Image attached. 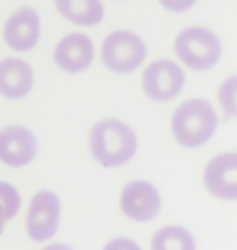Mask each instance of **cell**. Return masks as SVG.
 Listing matches in <instances>:
<instances>
[{
	"label": "cell",
	"mask_w": 237,
	"mask_h": 250,
	"mask_svg": "<svg viewBox=\"0 0 237 250\" xmlns=\"http://www.w3.org/2000/svg\"><path fill=\"white\" fill-rule=\"evenodd\" d=\"M90 153L103 167H123L137 153V134L123 120H100L90 131Z\"/></svg>",
	"instance_id": "obj_1"
},
{
	"label": "cell",
	"mask_w": 237,
	"mask_h": 250,
	"mask_svg": "<svg viewBox=\"0 0 237 250\" xmlns=\"http://www.w3.org/2000/svg\"><path fill=\"white\" fill-rule=\"evenodd\" d=\"M218 131V114L215 106L204 98L184 100L182 106L173 111L170 117V134L182 147H201L207 145Z\"/></svg>",
	"instance_id": "obj_2"
},
{
	"label": "cell",
	"mask_w": 237,
	"mask_h": 250,
	"mask_svg": "<svg viewBox=\"0 0 237 250\" xmlns=\"http://www.w3.org/2000/svg\"><path fill=\"white\" fill-rule=\"evenodd\" d=\"M173 50H176V59L190 67V70H212L215 64L220 62L223 56V42L218 36L212 34L210 28H184L182 34L176 36L173 42Z\"/></svg>",
	"instance_id": "obj_3"
},
{
	"label": "cell",
	"mask_w": 237,
	"mask_h": 250,
	"mask_svg": "<svg viewBox=\"0 0 237 250\" xmlns=\"http://www.w3.org/2000/svg\"><path fill=\"white\" fill-rule=\"evenodd\" d=\"M145 42L140 39L134 31H112L103 45H100V62L103 67L118 75H126V72H134L140 64L145 62Z\"/></svg>",
	"instance_id": "obj_4"
},
{
	"label": "cell",
	"mask_w": 237,
	"mask_h": 250,
	"mask_svg": "<svg viewBox=\"0 0 237 250\" xmlns=\"http://www.w3.org/2000/svg\"><path fill=\"white\" fill-rule=\"evenodd\" d=\"M59 220H62V200L53 195L50 189H42L31 197L25 214V231L34 242H50L53 233L59 231Z\"/></svg>",
	"instance_id": "obj_5"
},
{
	"label": "cell",
	"mask_w": 237,
	"mask_h": 250,
	"mask_svg": "<svg viewBox=\"0 0 237 250\" xmlns=\"http://www.w3.org/2000/svg\"><path fill=\"white\" fill-rule=\"evenodd\" d=\"M184 89V70L173 59H156L142 72V92L156 103H167Z\"/></svg>",
	"instance_id": "obj_6"
},
{
	"label": "cell",
	"mask_w": 237,
	"mask_h": 250,
	"mask_svg": "<svg viewBox=\"0 0 237 250\" xmlns=\"http://www.w3.org/2000/svg\"><path fill=\"white\" fill-rule=\"evenodd\" d=\"M120 211L134 223H151L162 211V195L151 181H131L120 192Z\"/></svg>",
	"instance_id": "obj_7"
},
{
	"label": "cell",
	"mask_w": 237,
	"mask_h": 250,
	"mask_svg": "<svg viewBox=\"0 0 237 250\" xmlns=\"http://www.w3.org/2000/svg\"><path fill=\"white\" fill-rule=\"evenodd\" d=\"M39 142L23 125H9L0 131V161L6 167H25L37 159Z\"/></svg>",
	"instance_id": "obj_8"
},
{
	"label": "cell",
	"mask_w": 237,
	"mask_h": 250,
	"mask_svg": "<svg viewBox=\"0 0 237 250\" xmlns=\"http://www.w3.org/2000/svg\"><path fill=\"white\" fill-rule=\"evenodd\" d=\"M39 14L37 9H17L6 20V25H3V39H6V45L14 50V53H28V50H34L39 42Z\"/></svg>",
	"instance_id": "obj_9"
},
{
	"label": "cell",
	"mask_w": 237,
	"mask_h": 250,
	"mask_svg": "<svg viewBox=\"0 0 237 250\" xmlns=\"http://www.w3.org/2000/svg\"><path fill=\"white\" fill-rule=\"evenodd\" d=\"M204 187L218 200H237V153H220L207 164Z\"/></svg>",
	"instance_id": "obj_10"
},
{
	"label": "cell",
	"mask_w": 237,
	"mask_h": 250,
	"mask_svg": "<svg viewBox=\"0 0 237 250\" xmlns=\"http://www.w3.org/2000/svg\"><path fill=\"white\" fill-rule=\"evenodd\" d=\"M95 59V45L87 34H67L59 39V45L53 47V62L59 70L70 72H84Z\"/></svg>",
	"instance_id": "obj_11"
},
{
	"label": "cell",
	"mask_w": 237,
	"mask_h": 250,
	"mask_svg": "<svg viewBox=\"0 0 237 250\" xmlns=\"http://www.w3.org/2000/svg\"><path fill=\"white\" fill-rule=\"evenodd\" d=\"M34 89V70L25 59H3L0 62V95L9 100L25 98L28 92Z\"/></svg>",
	"instance_id": "obj_12"
},
{
	"label": "cell",
	"mask_w": 237,
	"mask_h": 250,
	"mask_svg": "<svg viewBox=\"0 0 237 250\" xmlns=\"http://www.w3.org/2000/svg\"><path fill=\"white\" fill-rule=\"evenodd\" d=\"M53 6L64 20H70L73 25L81 28L98 25L100 20L106 17V9H103L100 0H53Z\"/></svg>",
	"instance_id": "obj_13"
},
{
	"label": "cell",
	"mask_w": 237,
	"mask_h": 250,
	"mask_svg": "<svg viewBox=\"0 0 237 250\" xmlns=\"http://www.w3.org/2000/svg\"><path fill=\"white\" fill-rule=\"evenodd\" d=\"M151 250H195V236L182 225H165L151 236Z\"/></svg>",
	"instance_id": "obj_14"
},
{
	"label": "cell",
	"mask_w": 237,
	"mask_h": 250,
	"mask_svg": "<svg viewBox=\"0 0 237 250\" xmlns=\"http://www.w3.org/2000/svg\"><path fill=\"white\" fill-rule=\"evenodd\" d=\"M20 208H23V197H20V192L11 187V184L0 181V233H3V228L17 217Z\"/></svg>",
	"instance_id": "obj_15"
},
{
	"label": "cell",
	"mask_w": 237,
	"mask_h": 250,
	"mask_svg": "<svg viewBox=\"0 0 237 250\" xmlns=\"http://www.w3.org/2000/svg\"><path fill=\"white\" fill-rule=\"evenodd\" d=\"M218 103L223 108V117L232 120L237 114V78L235 75H229L223 83H220V92H218Z\"/></svg>",
	"instance_id": "obj_16"
},
{
	"label": "cell",
	"mask_w": 237,
	"mask_h": 250,
	"mask_svg": "<svg viewBox=\"0 0 237 250\" xmlns=\"http://www.w3.org/2000/svg\"><path fill=\"white\" fill-rule=\"evenodd\" d=\"M103 250H142L134 239H128V236H118V239H112L103 245Z\"/></svg>",
	"instance_id": "obj_17"
},
{
	"label": "cell",
	"mask_w": 237,
	"mask_h": 250,
	"mask_svg": "<svg viewBox=\"0 0 237 250\" xmlns=\"http://www.w3.org/2000/svg\"><path fill=\"white\" fill-rule=\"evenodd\" d=\"M159 3H162V9H167V11H187V9L195 6V0H159Z\"/></svg>",
	"instance_id": "obj_18"
},
{
	"label": "cell",
	"mask_w": 237,
	"mask_h": 250,
	"mask_svg": "<svg viewBox=\"0 0 237 250\" xmlns=\"http://www.w3.org/2000/svg\"><path fill=\"white\" fill-rule=\"evenodd\" d=\"M42 250H73L70 245H64V242H45V248Z\"/></svg>",
	"instance_id": "obj_19"
}]
</instances>
